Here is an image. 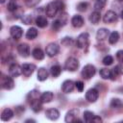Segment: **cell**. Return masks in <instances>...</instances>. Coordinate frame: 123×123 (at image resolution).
<instances>
[{
	"label": "cell",
	"mask_w": 123,
	"mask_h": 123,
	"mask_svg": "<svg viewBox=\"0 0 123 123\" xmlns=\"http://www.w3.org/2000/svg\"><path fill=\"white\" fill-rule=\"evenodd\" d=\"M45 116L50 120H57L60 117V111L57 109H49L45 111Z\"/></svg>",
	"instance_id": "obj_16"
},
{
	"label": "cell",
	"mask_w": 123,
	"mask_h": 123,
	"mask_svg": "<svg viewBox=\"0 0 123 123\" xmlns=\"http://www.w3.org/2000/svg\"><path fill=\"white\" fill-rule=\"evenodd\" d=\"M88 8V4L86 2H81L77 5V10L79 12H86Z\"/></svg>",
	"instance_id": "obj_33"
},
{
	"label": "cell",
	"mask_w": 123,
	"mask_h": 123,
	"mask_svg": "<svg viewBox=\"0 0 123 123\" xmlns=\"http://www.w3.org/2000/svg\"><path fill=\"white\" fill-rule=\"evenodd\" d=\"M12 116H13V111L9 108L4 109L1 113V119L3 121H9Z\"/></svg>",
	"instance_id": "obj_19"
},
{
	"label": "cell",
	"mask_w": 123,
	"mask_h": 123,
	"mask_svg": "<svg viewBox=\"0 0 123 123\" xmlns=\"http://www.w3.org/2000/svg\"><path fill=\"white\" fill-rule=\"evenodd\" d=\"M26 122H35V120H33V119H28V120H26Z\"/></svg>",
	"instance_id": "obj_42"
},
{
	"label": "cell",
	"mask_w": 123,
	"mask_h": 123,
	"mask_svg": "<svg viewBox=\"0 0 123 123\" xmlns=\"http://www.w3.org/2000/svg\"><path fill=\"white\" fill-rule=\"evenodd\" d=\"M37 37V30L36 29V28H34V27H31L28 31H27V33H26V37L28 38V39H34V38H36Z\"/></svg>",
	"instance_id": "obj_27"
},
{
	"label": "cell",
	"mask_w": 123,
	"mask_h": 123,
	"mask_svg": "<svg viewBox=\"0 0 123 123\" xmlns=\"http://www.w3.org/2000/svg\"><path fill=\"white\" fill-rule=\"evenodd\" d=\"M66 22H67V14L65 12H62L61 15L59 16V18L53 22V29L59 30L62 26L65 25Z\"/></svg>",
	"instance_id": "obj_5"
},
{
	"label": "cell",
	"mask_w": 123,
	"mask_h": 123,
	"mask_svg": "<svg viewBox=\"0 0 123 123\" xmlns=\"http://www.w3.org/2000/svg\"><path fill=\"white\" fill-rule=\"evenodd\" d=\"M94 116H95L94 113L92 111H86L84 112V119H85L86 122H91Z\"/></svg>",
	"instance_id": "obj_32"
},
{
	"label": "cell",
	"mask_w": 123,
	"mask_h": 123,
	"mask_svg": "<svg viewBox=\"0 0 123 123\" xmlns=\"http://www.w3.org/2000/svg\"><path fill=\"white\" fill-rule=\"evenodd\" d=\"M64 7V4L60 1V0H57V1H53V2H50L47 6H46V15L49 16V17H54L57 15V13L59 12H62V9Z\"/></svg>",
	"instance_id": "obj_1"
},
{
	"label": "cell",
	"mask_w": 123,
	"mask_h": 123,
	"mask_svg": "<svg viewBox=\"0 0 123 123\" xmlns=\"http://www.w3.org/2000/svg\"><path fill=\"white\" fill-rule=\"evenodd\" d=\"M17 51L18 53L20 54V56L24 57V58H27L30 56V47L28 44L26 43H21L17 46Z\"/></svg>",
	"instance_id": "obj_13"
},
{
	"label": "cell",
	"mask_w": 123,
	"mask_h": 123,
	"mask_svg": "<svg viewBox=\"0 0 123 123\" xmlns=\"http://www.w3.org/2000/svg\"><path fill=\"white\" fill-rule=\"evenodd\" d=\"M91 122H102V118L100 117V116H97V115H95L94 117H93V119H92V121Z\"/></svg>",
	"instance_id": "obj_41"
},
{
	"label": "cell",
	"mask_w": 123,
	"mask_h": 123,
	"mask_svg": "<svg viewBox=\"0 0 123 123\" xmlns=\"http://www.w3.org/2000/svg\"><path fill=\"white\" fill-rule=\"evenodd\" d=\"M53 97H54V94L51 91H45L40 95L39 99L41 100L42 103H49L53 100Z\"/></svg>",
	"instance_id": "obj_22"
},
{
	"label": "cell",
	"mask_w": 123,
	"mask_h": 123,
	"mask_svg": "<svg viewBox=\"0 0 123 123\" xmlns=\"http://www.w3.org/2000/svg\"><path fill=\"white\" fill-rule=\"evenodd\" d=\"M120 16H121V18H122V19H123V11H122V12H121V13H120Z\"/></svg>",
	"instance_id": "obj_43"
},
{
	"label": "cell",
	"mask_w": 123,
	"mask_h": 123,
	"mask_svg": "<svg viewBox=\"0 0 123 123\" xmlns=\"http://www.w3.org/2000/svg\"><path fill=\"white\" fill-rule=\"evenodd\" d=\"M10 34H11V36H12V37L13 39L17 40V39H19V38L22 37L23 31H22L21 27L14 25V26H12V27L10 29Z\"/></svg>",
	"instance_id": "obj_11"
},
{
	"label": "cell",
	"mask_w": 123,
	"mask_h": 123,
	"mask_svg": "<svg viewBox=\"0 0 123 123\" xmlns=\"http://www.w3.org/2000/svg\"><path fill=\"white\" fill-rule=\"evenodd\" d=\"M106 3H107V0H96L94 4V10L100 12L106 6Z\"/></svg>",
	"instance_id": "obj_31"
},
{
	"label": "cell",
	"mask_w": 123,
	"mask_h": 123,
	"mask_svg": "<svg viewBox=\"0 0 123 123\" xmlns=\"http://www.w3.org/2000/svg\"><path fill=\"white\" fill-rule=\"evenodd\" d=\"M32 56L34 57V59H36L37 61H40V60H42L44 58V53L40 48L37 47L32 51Z\"/></svg>",
	"instance_id": "obj_25"
},
{
	"label": "cell",
	"mask_w": 123,
	"mask_h": 123,
	"mask_svg": "<svg viewBox=\"0 0 123 123\" xmlns=\"http://www.w3.org/2000/svg\"><path fill=\"white\" fill-rule=\"evenodd\" d=\"M21 66H22V74L26 77L31 76L35 71V69L37 68V66L34 63H23Z\"/></svg>",
	"instance_id": "obj_9"
},
{
	"label": "cell",
	"mask_w": 123,
	"mask_h": 123,
	"mask_svg": "<svg viewBox=\"0 0 123 123\" xmlns=\"http://www.w3.org/2000/svg\"><path fill=\"white\" fill-rule=\"evenodd\" d=\"M36 24H37L39 28H44V27L47 26L48 21H47L46 17L40 15V16H37V17L36 18Z\"/></svg>",
	"instance_id": "obj_26"
},
{
	"label": "cell",
	"mask_w": 123,
	"mask_h": 123,
	"mask_svg": "<svg viewBox=\"0 0 123 123\" xmlns=\"http://www.w3.org/2000/svg\"><path fill=\"white\" fill-rule=\"evenodd\" d=\"M21 20H22V22H23L24 24H26V25L31 24V22H32V16H31L30 14L23 15V16L21 17Z\"/></svg>",
	"instance_id": "obj_37"
},
{
	"label": "cell",
	"mask_w": 123,
	"mask_h": 123,
	"mask_svg": "<svg viewBox=\"0 0 123 123\" xmlns=\"http://www.w3.org/2000/svg\"><path fill=\"white\" fill-rule=\"evenodd\" d=\"M30 104H31V108L32 110L35 111V112H38L39 111H41V108H42V102L40 99L38 98H34L30 101Z\"/></svg>",
	"instance_id": "obj_15"
},
{
	"label": "cell",
	"mask_w": 123,
	"mask_h": 123,
	"mask_svg": "<svg viewBox=\"0 0 123 123\" xmlns=\"http://www.w3.org/2000/svg\"><path fill=\"white\" fill-rule=\"evenodd\" d=\"M116 19H117V15L113 11H108L103 17V21L105 23H112L116 21Z\"/></svg>",
	"instance_id": "obj_14"
},
{
	"label": "cell",
	"mask_w": 123,
	"mask_h": 123,
	"mask_svg": "<svg viewBox=\"0 0 123 123\" xmlns=\"http://www.w3.org/2000/svg\"><path fill=\"white\" fill-rule=\"evenodd\" d=\"M48 71L44 68V67H40L38 68V71H37V80L38 81H45L47 78H48Z\"/></svg>",
	"instance_id": "obj_23"
},
{
	"label": "cell",
	"mask_w": 123,
	"mask_h": 123,
	"mask_svg": "<svg viewBox=\"0 0 123 123\" xmlns=\"http://www.w3.org/2000/svg\"><path fill=\"white\" fill-rule=\"evenodd\" d=\"M116 59L118 60V62H123V50H119L116 53Z\"/></svg>",
	"instance_id": "obj_40"
},
{
	"label": "cell",
	"mask_w": 123,
	"mask_h": 123,
	"mask_svg": "<svg viewBox=\"0 0 123 123\" xmlns=\"http://www.w3.org/2000/svg\"><path fill=\"white\" fill-rule=\"evenodd\" d=\"M13 86H14V82L11 75L3 78V80H2V87L3 88L10 90V89H12Z\"/></svg>",
	"instance_id": "obj_12"
},
{
	"label": "cell",
	"mask_w": 123,
	"mask_h": 123,
	"mask_svg": "<svg viewBox=\"0 0 123 123\" xmlns=\"http://www.w3.org/2000/svg\"><path fill=\"white\" fill-rule=\"evenodd\" d=\"M79 67V61L74 58V57H70L65 61L64 63V68L68 71H75L77 70V68Z\"/></svg>",
	"instance_id": "obj_3"
},
{
	"label": "cell",
	"mask_w": 123,
	"mask_h": 123,
	"mask_svg": "<svg viewBox=\"0 0 123 123\" xmlns=\"http://www.w3.org/2000/svg\"><path fill=\"white\" fill-rule=\"evenodd\" d=\"M119 39V34L117 32H112L111 33L110 37H109V42L111 44H115Z\"/></svg>",
	"instance_id": "obj_30"
},
{
	"label": "cell",
	"mask_w": 123,
	"mask_h": 123,
	"mask_svg": "<svg viewBox=\"0 0 123 123\" xmlns=\"http://www.w3.org/2000/svg\"><path fill=\"white\" fill-rule=\"evenodd\" d=\"M88 38H89V36L87 33H82L79 35V37H77V40H76V44L78 46V48H85L87 43H88Z\"/></svg>",
	"instance_id": "obj_4"
},
{
	"label": "cell",
	"mask_w": 123,
	"mask_h": 123,
	"mask_svg": "<svg viewBox=\"0 0 123 123\" xmlns=\"http://www.w3.org/2000/svg\"><path fill=\"white\" fill-rule=\"evenodd\" d=\"M75 86H76V88L78 89V91H80V92H82L83 90H84V83L82 82V81H77L76 83H75Z\"/></svg>",
	"instance_id": "obj_39"
},
{
	"label": "cell",
	"mask_w": 123,
	"mask_h": 123,
	"mask_svg": "<svg viewBox=\"0 0 123 123\" xmlns=\"http://www.w3.org/2000/svg\"><path fill=\"white\" fill-rule=\"evenodd\" d=\"M9 72H10V75L12 77H18L19 75L22 74V66H20L19 64L13 62V63H12L10 65Z\"/></svg>",
	"instance_id": "obj_8"
},
{
	"label": "cell",
	"mask_w": 123,
	"mask_h": 123,
	"mask_svg": "<svg viewBox=\"0 0 123 123\" xmlns=\"http://www.w3.org/2000/svg\"><path fill=\"white\" fill-rule=\"evenodd\" d=\"M95 72H96V68H95L94 65H92V64H86V65H85L84 68L82 69L81 74H82V77H83L84 79L88 80V79H90L91 77L94 76Z\"/></svg>",
	"instance_id": "obj_2"
},
{
	"label": "cell",
	"mask_w": 123,
	"mask_h": 123,
	"mask_svg": "<svg viewBox=\"0 0 123 123\" xmlns=\"http://www.w3.org/2000/svg\"><path fill=\"white\" fill-rule=\"evenodd\" d=\"M119 1H120V2H123V0H119Z\"/></svg>",
	"instance_id": "obj_44"
},
{
	"label": "cell",
	"mask_w": 123,
	"mask_h": 123,
	"mask_svg": "<svg viewBox=\"0 0 123 123\" xmlns=\"http://www.w3.org/2000/svg\"><path fill=\"white\" fill-rule=\"evenodd\" d=\"M71 23H72L73 27H75V28H80V27H82V26L84 25V18H83L81 15L76 14V15H74V16L72 17Z\"/></svg>",
	"instance_id": "obj_18"
},
{
	"label": "cell",
	"mask_w": 123,
	"mask_h": 123,
	"mask_svg": "<svg viewBox=\"0 0 123 123\" xmlns=\"http://www.w3.org/2000/svg\"><path fill=\"white\" fill-rule=\"evenodd\" d=\"M40 0H25V4L28 7H35L39 3Z\"/></svg>",
	"instance_id": "obj_38"
},
{
	"label": "cell",
	"mask_w": 123,
	"mask_h": 123,
	"mask_svg": "<svg viewBox=\"0 0 123 123\" xmlns=\"http://www.w3.org/2000/svg\"><path fill=\"white\" fill-rule=\"evenodd\" d=\"M98 97H99V91L96 88H90L86 92V99L90 103L96 102Z\"/></svg>",
	"instance_id": "obj_7"
},
{
	"label": "cell",
	"mask_w": 123,
	"mask_h": 123,
	"mask_svg": "<svg viewBox=\"0 0 123 123\" xmlns=\"http://www.w3.org/2000/svg\"><path fill=\"white\" fill-rule=\"evenodd\" d=\"M78 114H79V110L78 109H72L69 111H67V113L65 115V118H64V121L67 122V123L74 122L77 119Z\"/></svg>",
	"instance_id": "obj_10"
},
{
	"label": "cell",
	"mask_w": 123,
	"mask_h": 123,
	"mask_svg": "<svg viewBox=\"0 0 123 123\" xmlns=\"http://www.w3.org/2000/svg\"><path fill=\"white\" fill-rule=\"evenodd\" d=\"M108 35H109V30L106 29V28H100L97 33H96V38L98 40H104L108 37Z\"/></svg>",
	"instance_id": "obj_20"
},
{
	"label": "cell",
	"mask_w": 123,
	"mask_h": 123,
	"mask_svg": "<svg viewBox=\"0 0 123 123\" xmlns=\"http://www.w3.org/2000/svg\"><path fill=\"white\" fill-rule=\"evenodd\" d=\"M45 51H46L47 56H49V57H54V56H56V55L59 53V51H60V46H59L56 42H51V43H49V44L46 46Z\"/></svg>",
	"instance_id": "obj_6"
},
{
	"label": "cell",
	"mask_w": 123,
	"mask_h": 123,
	"mask_svg": "<svg viewBox=\"0 0 123 123\" xmlns=\"http://www.w3.org/2000/svg\"><path fill=\"white\" fill-rule=\"evenodd\" d=\"M111 108L116 111H121L123 109V102L118 98H113L111 101Z\"/></svg>",
	"instance_id": "obj_21"
},
{
	"label": "cell",
	"mask_w": 123,
	"mask_h": 123,
	"mask_svg": "<svg viewBox=\"0 0 123 123\" xmlns=\"http://www.w3.org/2000/svg\"><path fill=\"white\" fill-rule=\"evenodd\" d=\"M17 9H18V6H17V4H16L14 1L9 2V4H8V11L13 12H15Z\"/></svg>",
	"instance_id": "obj_34"
},
{
	"label": "cell",
	"mask_w": 123,
	"mask_h": 123,
	"mask_svg": "<svg viewBox=\"0 0 123 123\" xmlns=\"http://www.w3.org/2000/svg\"><path fill=\"white\" fill-rule=\"evenodd\" d=\"M74 86H75V84L71 80H66L62 85V90L64 93H69V92H71L73 90Z\"/></svg>",
	"instance_id": "obj_17"
},
{
	"label": "cell",
	"mask_w": 123,
	"mask_h": 123,
	"mask_svg": "<svg viewBox=\"0 0 123 123\" xmlns=\"http://www.w3.org/2000/svg\"><path fill=\"white\" fill-rule=\"evenodd\" d=\"M62 44H63L65 46H70V45L73 44V39L71 37H63L62 40Z\"/></svg>",
	"instance_id": "obj_36"
},
{
	"label": "cell",
	"mask_w": 123,
	"mask_h": 123,
	"mask_svg": "<svg viewBox=\"0 0 123 123\" xmlns=\"http://www.w3.org/2000/svg\"><path fill=\"white\" fill-rule=\"evenodd\" d=\"M100 19H101V14H100V12L98 11H94L89 15V21L92 24H97L100 21Z\"/></svg>",
	"instance_id": "obj_24"
},
{
	"label": "cell",
	"mask_w": 123,
	"mask_h": 123,
	"mask_svg": "<svg viewBox=\"0 0 123 123\" xmlns=\"http://www.w3.org/2000/svg\"><path fill=\"white\" fill-rule=\"evenodd\" d=\"M100 76L102 79L104 80H107V79H111V70L108 69V68H102L100 70Z\"/></svg>",
	"instance_id": "obj_29"
},
{
	"label": "cell",
	"mask_w": 123,
	"mask_h": 123,
	"mask_svg": "<svg viewBox=\"0 0 123 123\" xmlns=\"http://www.w3.org/2000/svg\"><path fill=\"white\" fill-rule=\"evenodd\" d=\"M102 62H103V64L104 65H111L113 62V58L111 56L108 55V56H105L104 57V59H103Z\"/></svg>",
	"instance_id": "obj_35"
},
{
	"label": "cell",
	"mask_w": 123,
	"mask_h": 123,
	"mask_svg": "<svg viewBox=\"0 0 123 123\" xmlns=\"http://www.w3.org/2000/svg\"><path fill=\"white\" fill-rule=\"evenodd\" d=\"M61 72H62V67H61L59 64H55V65L51 66V68H50V73H51V75H52L53 77H58V76H60Z\"/></svg>",
	"instance_id": "obj_28"
}]
</instances>
